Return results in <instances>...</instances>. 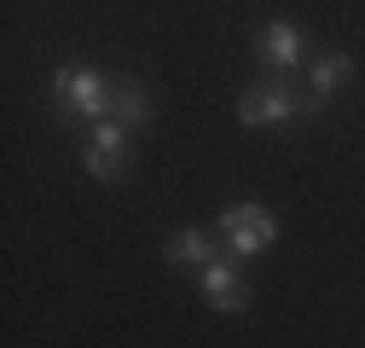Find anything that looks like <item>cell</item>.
<instances>
[{
	"label": "cell",
	"instance_id": "cell-1",
	"mask_svg": "<svg viewBox=\"0 0 365 348\" xmlns=\"http://www.w3.org/2000/svg\"><path fill=\"white\" fill-rule=\"evenodd\" d=\"M53 116L58 122H76V116H87V122H105V111H110V99H116V87L93 70V64H64V70H53Z\"/></svg>",
	"mask_w": 365,
	"mask_h": 348
},
{
	"label": "cell",
	"instance_id": "cell-2",
	"mask_svg": "<svg viewBox=\"0 0 365 348\" xmlns=\"http://www.w3.org/2000/svg\"><path fill=\"white\" fill-rule=\"evenodd\" d=\"M325 111V99H313V93H296V87L284 81H255L238 93V122L244 128H279L290 116H319Z\"/></svg>",
	"mask_w": 365,
	"mask_h": 348
},
{
	"label": "cell",
	"instance_id": "cell-3",
	"mask_svg": "<svg viewBox=\"0 0 365 348\" xmlns=\"http://www.w3.org/2000/svg\"><path fill=\"white\" fill-rule=\"evenodd\" d=\"M220 238L238 261H250L279 238V221L267 215V203H232V209H220Z\"/></svg>",
	"mask_w": 365,
	"mask_h": 348
},
{
	"label": "cell",
	"instance_id": "cell-4",
	"mask_svg": "<svg viewBox=\"0 0 365 348\" xmlns=\"http://www.w3.org/2000/svg\"><path fill=\"white\" fill-rule=\"evenodd\" d=\"M255 58H261L272 76H296V70H302V58H307V41H302V29H296V24L272 18V24H261V29H255Z\"/></svg>",
	"mask_w": 365,
	"mask_h": 348
},
{
	"label": "cell",
	"instance_id": "cell-5",
	"mask_svg": "<svg viewBox=\"0 0 365 348\" xmlns=\"http://www.w3.org/2000/svg\"><path fill=\"white\" fill-rule=\"evenodd\" d=\"M203 302H209L215 314H244V308H250V285L238 279V267H232L226 255L203 267Z\"/></svg>",
	"mask_w": 365,
	"mask_h": 348
},
{
	"label": "cell",
	"instance_id": "cell-6",
	"mask_svg": "<svg viewBox=\"0 0 365 348\" xmlns=\"http://www.w3.org/2000/svg\"><path fill=\"white\" fill-rule=\"evenodd\" d=\"M163 255H168V267H209V261H220L209 232H180V238L163 244Z\"/></svg>",
	"mask_w": 365,
	"mask_h": 348
},
{
	"label": "cell",
	"instance_id": "cell-7",
	"mask_svg": "<svg viewBox=\"0 0 365 348\" xmlns=\"http://www.w3.org/2000/svg\"><path fill=\"white\" fill-rule=\"evenodd\" d=\"M348 76H354V58H348V53H325V58H313V70H307L313 99H336L342 87H348Z\"/></svg>",
	"mask_w": 365,
	"mask_h": 348
},
{
	"label": "cell",
	"instance_id": "cell-8",
	"mask_svg": "<svg viewBox=\"0 0 365 348\" xmlns=\"http://www.w3.org/2000/svg\"><path fill=\"white\" fill-rule=\"evenodd\" d=\"M110 111H116L122 128H140V122L151 116V99H145V87H140V81H122V87H116V99H110Z\"/></svg>",
	"mask_w": 365,
	"mask_h": 348
},
{
	"label": "cell",
	"instance_id": "cell-9",
	"mask_svg": "<svg viewBox=\"0 0 365 348\" xmlns=\"http://www.w3.org/2000/svg\"><path fill=\"white\" fill-rule=\"evenodd\" d=\"M87 174H93L99 186H116L122 174H128V157H116V151H99V145H87Z\"/></svg>",
	"mask_w": 365,
	"mask_h": 348
},
{
	"label": "cell",
	"instance_id": "cell-10",
	"mask_svg": "<svg viewBox=\"0 0 365 348\" xmlns=\"http://www.w3.org/2000/svg\"><path fill=\"white\" fill-rule=\"evenodd\" d=\"M87 145H99V151H116V157H128V128L116 122V116H105V122H93V140Z\"/></svg>",
	"mask_w": 365,
	"mask_h": 348
}]
</instances>
